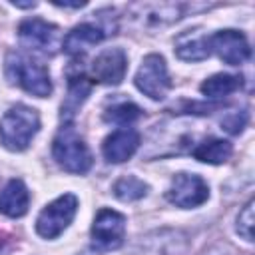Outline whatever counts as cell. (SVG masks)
I'll return each mask as SVG.
<instances>
[{"instance_id": "18", "label": "cell", "mask_w": 255, "mask_h": 255, "mask_svg": "<svg viewBox=\"0 0 255 255\" xmlns=\"http://www.w3.org/2000/svg\"><path fill=\"white\" fill-rule=\"evenodd\" d=\"M147 193V183L135 175H124L114 183V195L120 201H137Z\"/></svg>"}, {"instance_id": "14", "label": "cell", "mask_w": 255, "mask_h": 255, "mask_svg": "<svg viewBox=\"0 0 255 255\" xmlns=\"http://www.w3.org/2000/svg\"><path fill=\"white\" fill-rule=\"evenodd\" d=\"M30 205V191L22 179H10L0 191V213L6 217L26 215Z\"/></svg>"}, {"instance_id": "3", "label": "cell", "mask_w": 255, "mask_h": 255, "mask_svg": "<svg viewBox=\"0 0 255 255\" xmlns=\"http://www.w3.org/2000/svg\"><path fill=\"white\" fill-rule=\"evenodd\" d=\"M52 155L56 163L70 173H86L92 167V151L88 143L68 124L56 133L52 141Z\"/></svg>"}, {"instance_id": "6", "label": "cell", "mask_w": 255, "mask_h": 255, "mask_svg": "<svg viewBox=\"0 0 255 255\" xmlns=\"http://www.w3.org/2000/svg\"><path fill=\"white\" fill-rule=\"evenodd\" d=\"M133 82H135L137 90L141 94H145L147 98L163 100L171 88V80H169V72H167L163 56L147 54L141 60V66L137 68Z\"/></svg>"}, {"instance_id": "5", "label": "cell", "mask_w": 255, "mask_h": 255, "mask_svg": "<svg viewBox=\"0 0 255 255\" xmlns=\"http://www.w3.org/2000/svg\"><path fill=\"white\" fill-rule=\"evenodd\" d=\"M18 38L26 48L46 54V56H54L58 52V48H62L60 28L42 18L22 20L18 26Z\"/></svg>"}, {"instance_id": "17", "label": "cell", "mask_w": 255, "mask_h": 255, "mask_svg": "<svg viewBox=\"0 0 255 255\" xmlns=\"http://www.w3.org/2000/svg\"><path fill=\"white\" fill-rule=\"evenodd\" d=\"M193 157L203 161V163H211V165H219L225 163L231 153H233V145L227 139H219V137H207L203 139L193 151Z\"/></svg>"}, {"instance_id": "7", "label": "cell", "mask_w": 255, "mask_h": 255, "mask_svg": "<svg viewBox=\"0 0 255 255\" xmlns=\"http://www.w3.org/2000/svg\"><path fill=\"white\" fill-rule=\"evenodd\" d=\"M165 197L175 207L191 209V207H197V205L207 201L209 187H207V183L201 175L181 171L171 179V183L165 191Z\"/></svg>"}, {"instance_id": "13", "label": "cell", "mask_w": 255, "mask_h": 255, "mask_svg": "<svg viewBox=\"0 0 255 255\" xmlns=\"http://www.w3.org/2000/svg\"><path fill=\"white\" fill-rule=\"evenodd\" d=\"M90 90H92V80L88 74H84L82 70L68 74V96L62 104V120L70 122L76 116L80 106L90 96Z\"/></svg>"}, {"instance_id": "2", "label": "cell", "mask_w": 255, "mask_h": 255, "mask_svg": "<svg viewBox=\"0 0 255 255\" xmlns=\"http://www.w3.org/2000/svg\"><path fill=\"white\" fill-rule=\"evenodd\" d=\"M40 129V116L26 104L12 106L0 120V141L10 151H24Z\"/></svg>"}, {"instance_id": "12", "label": "cell", "mask_w": 255, "mask_h": 255, "mask_svg": "<svg viewBox=\"0 0 255 255\" xmlns=\"http://www.w3.org/2000/svg\"><path fill=\"white\" fill-rule=\"evenodd\" d=\"M104 40V30L96 24H90V22H84V24H78L74 26L62 40V48L68 56H82L86 54L92 46L100 44Z\"/></svg>"}, {"instance_id": "10", "label": "cell", "mask_w": 255, "mask_h": 255, "mask_svg": "<svg viewBox=\"0 0 255 255\" xmlns=\"http://www.w3.org/2000/svg\"><path fill=\"white\" fill-rule=\"evenodd\" d=\"M128 70V56L122 48H108L100 52L90 68V80L106 86H118Z\"/></svg>"}, {"instance_id": "19", "label": "cell", "mask_w": 255, "mask_h": 255, "mask_svg": "<svg viewBox=\"0 0 255 255\" xmlns=\"http://www.w3.org/2000/svg\"><path fill=\"white\" fill-rule=\"evenodd\" d=\"M139 116H141V110L133 102H118L112 108H108L106 114H104V118L108 122H114V124H120V126H128V124L135 122Z\"/></svg>"}, {"instance_id": "8", "label": "cell", "mask_w": 255, "mask_h": 255, "mask_svg": "<svg viewBox=\"0 0 255 255\" xmlns=\"http://www.w3.org/2000/svg\"><path fill=\"white\" fill-rule=\"evenodd\" d=\"M126 217L114 209H100L92 223V245L100 251L118 249L124 243Z\"/></svg>"}, {"instance_id": "9", "label": "cell", "mask_w": 255, "mask_h": 255, "mask_svg": "<svg viewBox=\"0 0 255 255\" xmlns=\"http://www.w3.org/2000/svg\"><path fill=\"white\" fill-rule=\"evenodd\" d=\"M209 50L217 54L219 60H223L229 66H239L249 60L251 48L243 32L239 30H219L213 36H209Z\"/></svg>"}, {"instance_id": "4", "label": "cell", "mask_w": 255, "mask_h": 255, "mask_svg": "<svg viewBox=\"0 0 255 255\" xmlns=\"http://www.w3.org/2000/svg\"><path fill=\"white\" fill-rule=\"evenodd\" d=\"M78 211V197L74 193H64L50 201L36 219V231L44 239H54L72 223Z\"/></svg>"}, {"instance_id": "16", "label": "cell", "mask_w": 255, "mask_h": 255, "mask_svg": "<svg viewBox=\"0 0 255 255\" xmlns=\"http://www.w3.org/2000/svg\"><path fill=\"white\" fill-rule=\"evenodd\" d=\"M243 86V76L241 74H213L209 76L201 86V94L209 100H219V98H225L237 90H241Z\"/></svg>"}, {"instance_id": "20", "label": "cell", "mask_w": 255, "mask_h": 255, "mask_svg": "<svg viewBox=\"0 0 255 255\" xmlns=\"http://www.w3.org/2000/svg\"><path fill=\"white\" fill-rule=\"evenodd\" d=\"M253 199L247 201V205L241 209L239 217H237V233L245 239V241H253Z\"/></svg>"}, {"instance_id": "1", "label": "cell", "mask_w": 255, "mask_h": 255, "mask_svg": "<svg viewBox=\"0 0 255 255\" xmlns=\"http://www.w3.org/2000/svg\"><path fill=\"white\" fill-rule=\"evenodd\" d=\"M4 72L10 84L20 86L24 92L36 98H48L52 94V80L48 68L24 52H8Z\"/></svg>"}, {"instance_id": "11", "label": "cell", "mask_w": 255, "mask_h": 255, "mask_svg": "<svg viewBox=\"0 0 255 255\" xmlns=\"http://www.w3.org/2000/svg\"><path fill=\"white\" fill-rule=\"evenodd\" d=\"M139 147V133L131 128H122L112 131L104 143H102V153L110 163H122L128 161Z\"/></svg>"}, {"instance_id": "15", "label": "cell", "mask_w": 255, "mask_h": 255, "mask_svg": "<svg viewBox=\"0 0 255 255\" xmlns=\"http://www.w3.org/2000/svg\"><path fill=\"white\" fill-rule=\"evenodd\" d=\"M175 54L177 58L185 62H199L205 60L211 50H209V36L201 34L199 30H187L177 36L175 40Z\"/></svg>"}, {"instance_id": "21", "label": "cell", "mask_w": 255, "mask_h": 255, "mask_svg": "<svg viewBox=\"0 0 255 255\" xmlns=\"http://www.w3.org/2000/svg\"><path fill=\"white\" fill-rule=\"evenodd\" d=\"M245 122H247V116L241 112V114H231L229 118H225L223 120V128L229 131V133H239L241 129H243V126H245Z\"/></svg>"}]
</instances>
